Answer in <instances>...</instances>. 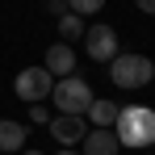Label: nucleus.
<instances>
[{
	"mask_svg": "<svg viewBox=\"0 0 155 155\" xmlns=\"http://www.w3.org/2000/svg\"><path fill=\"white\" fill-rule=\"evenodd\" d=\"M42 67H46L51 76H71V71H76V51H71V42H51Z\"/></svg>",
	"mask_w": 155,
	"mask_h": 155,
	"instance_id": "0eeeda50",
	"label": "nucleus"
},
{
	"mask_svg": "<svg viewBox=\"0 0 155 155\" xmlns=\"http://www.w3.org/2000/svg\"><path fill=\"white\" fill-rule=\"evenodd\" d=\"M21 155H42V151H21Z\"/></svg>",
	"mask_w": 155,
	"mask_h": 155,
	"instance_id": "f3484780",
	"label": "nucleus"
},
{
	"mask_svg": "<svg viewBox=\"0 0 155 155\" xmlns=\"http://www.w3.org/2000/svg\"><path fill=\"white\" fill-rule=\"evenodd\" d=\"M51 88H54V76L46 67H21L17 80H13V92L21 97V101H51Z\"/></svg>",
	"mask_w": 155,
	"mask_h": 155,
	"instance_id": "20e7f679",
	"label": "nucleus"
},
{
	"mask_svg": "<svg viewBox=\"0 0 155 155\" xmlns=\"http://www.w3.org/2000/svg\"><path fill=\"white\" fill-rule=\"evenodd\" d=\"M46 126H51V134H54V143H59V147H76L80 138L88 134V122L76 117V113H59V117H51Z\"/></svg>",
	"mask_w": 155,
	"mask_h": 155,
	"instance_id": "423d86ee",
	"label": "nucleus"
},
{
	"mask_svg": "<svg viewBox=\"0 0 155 155\" xmlns=\"http://www.w3.org/2000/svg\"><path fill=\"white\" fill-rule=\"evenodd\" d=\"M84 29H88V21H84V17L63 13V17H59V34H63L59 42H80V38H84Z\"/></svg>",
	"mask_w": 155,
	"mask_h": 155,
	"instance_id": "9b49d317",
	"label": "nucleus"
},
{
	"mask_svg": "<svg viewBox=\"0 0 155 155\" xmlns=\"http://www.w3.org/2000/svg\"><path fill=\"white\" fill-rule=\"evenodd\" d=\"M138 4V13H147V17H155V0H134Z\"/></svg>",
	"mask_w": 155,
	"mask_h": 155,
	"instance_id": "4468645a",
	"label": "nucleus"
},
{
	"mask_svg": "<svg viewBox=\"0 0 155 155\" xmlns=\"http://www.w3.org/2000/svg\"><path fill=\"white\" fill-rule=\"evenodd\" d=\"M84 46H88V59L109 63V59L117 54V29L113 25H88L84 29Z\"/></svg>",
	"mask_w": 155,
	"mask_h": 155,
	"instance_id": "39448f33",
	"label": "nucleus"
},
{
	"mask_svg": "<svg viewBox=\"0 0 155 155\" xmlns=\"http://www.w3.org/2000/svg\"><path fill=\"white\" fill-rule=\"evenodd\" d=\"M109 80L117 88H147L155 80V63L147 54H134V51H117L109 59Z\"/></svg>",
	"mask_w": 155,
	"mask_h": 155,
	"instance_id": "f03ea898",
	"label": "nucleus"
},
{
	"mask_svg": "<svg viewBox=\"0 0 155 155\" xmlns=\"http://www.w3.org/2000/svg\"><path fill=\"white\" fill-rule=\"evenodd\" d=\"M21 143H25V126L0 117V151H4V155H17V151H21Z\"/></svg>",
	"mask_w": 155,
	"mask_h": 155,
	"instance_id": "1a4fd4ad",
	"label": "nucleus"
},
{
	"mask_svg": "<svg viewBox=\"0 0 155 155\" xmlns=\"http://www.w3.org/2000/svg\"><path fill=\"white\" fill-rule=\"evenodd\" d=\"M105 8V0H67V13H76V17H92V13H101Z\"/></svg>",
	"mask_w": 155,
	"mask_h": 155,
	"instance_id": "f8f14e48",
	"label": "nucleus"
},
{
	"mask_svg": "<svg viewBox=\"0 0 155 155\" xmlns=\"http://www.w3.org/2000/svg\"><path fill=\"white\" fill-rule=\"evenodd\" d=\"M113 134H117L122 147H134V151L155 147V109H147V105H126V109H117Z\"/></svg>",
	"mask_w": 155,
	"mask_h": 155,
	"instance_id": "f257e3e1",
	"label": "nucleus"
},
{
	"mask_svg": "<svg viewBox=\"0 0 155 155\" xmlns=\"http://www.w3.org/2000/svg\"><path fill=\"white\" fill-rule=\"evenodd\" d=\"M29 122H34V126H46V122H51V109H46V101H34V105H29Z\"/></svg>",
	"mask_w": 155,
	"mask_h": 155,
	"instance_id": "ddd939ff",
	"label": "nucleus"
},
{
	"mask_svg": "<svg viewBox=\"0 0 155 155\" xmlns=\"http://www.w3.org/2000/svg\"><path fill=\"white\" fill-rule=\"evenodd\" d=\"M51 13H54V17H63V13H67V0H51Z\"/></svg>",
	"mask_w": 155,
	"mask_h": 155,
	"instance_id": "2eb2a0df",
	"label": "nucleus"
},
{
	"mask_svg": "<svg viewBox=\"0 0 155 155\" xmlns=\"http://www.w3.org/2000/svg\"><path fill=\"white\" fill-rule=\"evenodd\" d=\"M117 109H122V105L92 97V105H88V122H92V126H113V122H117Z\"/></svg>",
	"mask_w": 155,
	"mask_h": 155,
	"instance_id": "9d476101",
	"label": "nucleus"
},
{
	"mask_svg": "<svg viewBox=\"0 0 155 155\" xmlns=\"http://www.w3.org/2000/svg\"><path fill=\"white\" fill-rule=\"evenodd\" d=\"M80 143H84V151H80V155H117V147H122L117 134H113L109 126H92Z\"/></svg>",
	"mask_w": 155,
	"mask_h": 155,
	"instance_id": "6e6552de",
	"label": "nucleus"
},
{
	"mask_svg": "<svg viewBox=\"0 0 155 155\" xmlns=\"http://www.w3.org/2000/svg\"><path fill=\"white\" fill-rule=\"evenodd\" d=\"M51 97H54V109H59V113L84 117L88 105H92V88H88V80H80L76 71H71V76H59V84L51 88Z\"/></svg>",
	"mask_w": 155,
	"mask_h": 155,
	"instance_id": "7ed1b4c3",
	"label": "nucleus"
},
{
	"mask_svg": "<svg viewBox=\"0 0 155 155\" xmlns=\"http://www.w3.org/2000/svg\"><path fill=\"white\" fill-rule=\"evenodd\" d=\"M59 155H80V151H71V147H63V151H59Z\"/></svg>",
	"mask_w": 155,
	"mask_h": 155,
	"instance_id": "dca6fc26",
	"label": "nucleus"
}]
</instances>
